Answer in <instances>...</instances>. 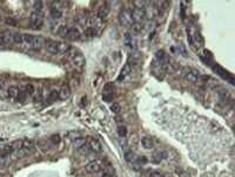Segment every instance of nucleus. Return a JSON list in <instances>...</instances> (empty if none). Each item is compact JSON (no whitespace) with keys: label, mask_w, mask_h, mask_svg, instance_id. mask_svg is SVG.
<instances>
[{"label":"nucleus","mask_w":235,"mask_h":177,"mask_svg":"<svg viewBox=\"0 0 235 177\" xmlns=\"http://www.w3.org/2000/svg\"><path fill=\"white\" fill-rule=\"evenodd\" d=\"M45 43V40L41 37L32 35V34H24V43L21 47L26 49H39Z\"/></svg>","instance_id":"obj_1"},{"label":"nucleus","mask_w":235,"mask_h":177,"mask_svg":"<svg viewBox=\"0 0 235 177\" xmlns=\"http://www.w3.org/2000/svg\"><path fill=\"white\" fill-rule=\"evenodd\" d=\"M182 76L186 81L191 82V83H195L200 80L201 74L199 71H196L194 68H185L182 71Z\"/></svg>","instance_id":"obj_2"},{"label":"nucleus","mask_w":235,"mask_h":177,"mask_svg":"<svg viewBox=\"0 0 235 177\" xmlns=\"http://www.w3.org/2000/svg\"><path fill=\"white\" fill-rule=\"evenodd\" d=\"M31 27L33 29H40L44 25V18H42V14L41 13H38V12H33L31 14Z\"/></svg>","instance_id":"obj_3"},{"label":"nucleus","mask_w":235,"mask_h":177,"mask_svg":"<svg viewBox=\"0 0 235 177\" xmlns=\"http://www.w3.org/2000/svg\"><path fill=\"white\" fill-rule=\"evenodd\" d=\"M85 169L89 174H97V172L101 171L102 165H101V162L99 160H94V161H91V162L88 163L87 165L85 167Z\"/></svg>","instance_id":"obj_4"},{"label":"nucleus","mask_w":235,"mask_h":177,"mask_svg":"<svg viewBox=\"0 0 235 177\" xmlns=\"http://www.w3.org/2000/svg\"><path fill=\"white\" fill-rule=\"evenodd\" d=\"M119 20H120V24L125 26V27H128L132 25V15H131V12L129 11H122L120 13V17H119Z\"/></svg>","instance_id":"obj_5"},{"label":"nucleus","mask_w":235,"mask_h":177,"mask_svg":"<svg viewBox=\"0 0 235 177\" xmlns=\"http://www.w3.org/2000/svg\"><path fill=\"white\" fill-rule=\"evenodd\" d=\"M131 15H132V19L134 20V22H140V24H141V21L145 19V17H146V13H145L143 8H138V7H135V8L131 12Z\"/></svg>","instance_id":"obj_6"},{"label":"nucleus","mask_w":235,"mask_h":177,"mask_svg":"<svg viewBox=\"0 0 235 177\" xmlns=\"http://www.w3.org/2000/svg\"><path fill=\"white\" fill-rule=\"evenodd\" d=\"M59 2H52V7L49 8V14L54 20H58L62 17V11L60 7H58Z\"/></svg>","instance_id":"obj_7"},{"label":"nucleus","mask_w":235,"mask_h":177,"mask_svg":"<svg viewBox=\"0 0 235 177\" xmlns=\"http://www.w3.org/2000/svg\"><path fill=\"white\" fill-rule=\"evenodd\" d=\"M80 37V31L77 27H67L65 32L64 38L71 39V40H77Z\"/></svg>","instance_id":"obj_8"},{"label":"nucleus","mask_w":235,"mask_h":177,"mask_svg":"<svg viewBox=\"0 0 235 177\" xmlns=\"http://www.w3.org/2000/svg\"><path fill=\"white\" fill-rule=\"evenodd\" d=\"M213 69H214V71H215V72L218 73V74H219L220 76H222L223 79H226L227 81H229L232 85H234V80H233V76H232V75H230L228 72H226L223 68L219 67V66H215V67L213 68Z\"/></svg>","instance_id":"obj_9"},{"label":"nucleus","mask_w":235,"mask_h":177,"mask_svg":"<svg viewBox=\"0 0 235 177\" xmlns=\"http://www.w3.org/2000/svg\"><path fill=\"white\" fill-rule=\"evenodd\" d=\"M87 144L89 145V148H91V150H92V153H95V154H99L101 153V144L99 143L98 140L95 139H88V142Z\"/></svg>","instance_id":"obj_10"},{"label":"nucleus","mask_w":235,"mask_h":177,"mask_svg":"<svg viewBox=\"0 0 235 177\" xmlns=\"http://www.w3.org/2000/svg\"><path fill=\"white\" fill-rule=\"evenodd\" d=\"M44 45L47 52L52 53V54H58V42H57V41L47 40V41H45Z\"/></svg>","instance_id":"obj_11"},{"label":"nucleus","mask_w":235,"mask_h":177,"mask_svg":"<svg viewBox=\"0 0 235 177\" xmlns=\"http://www.w3.org/2000/svg\"><path fill=\"white\" fill-rule=\"evenodd\" d=\"M85 57L81 55V54H77L75 55V57H74L73 60H72V63H73V66L75 68H82L83 66H85Z\"/></svg>","instance_id":"obj_12"},{"label":"nucleus","mask_w":235,"mask_h":177,"mask_svg":"<svg viewBox=\"0 0 235 177\" xmlns=\"http://www.w3.org/2000/svg\"><path fill=\"white\" fill-rule=\"evenodd\" d=\"M131 72H132V66H131L129 63H126V65L122 67V69H121V72H120V75H119V77H118V80H119V81L123 80L125 77L128 76V75L131 74Z\"/></svg>","instance_id":"obj_13"},{"label":"nucleus","mask_w":235,"mask_h":177,"mask_svg":"<svg viewBox=\"0 0 235 177\" xmlns=\"http://www.w3.org/2000/svg\"><path fill=\"white\" fill-rule=\"evenodd\" d=\"M19 94H20V89L18 87L11 86L10 88L7 89V95H8V97H10L11 100H17Z\"/></svg>","instance_id":"obj_14"},{"label":"nucleus","mask_w":235,"mask_h":177,"mask_svg":"<svg viewBox=\"0 0 235 177\" xmlns=\"http://www.w3.org/2000/svg\"><path fill=\"white\" fill-rule=\"evenodd\" d=\"M89 27H92V28H94L95 31L97 29H100L101 28V26H102V20L99 19L98 17L95 15V17H92V18H89Z\"/></svg>","instance_id":"obj_15"},{"label":"nucleus","mask_w":235,"mask_h":177,"mask_svg":"<svg viewBox=\"0 0 235 177\" xmlns=\"http://www.w3.org/2000/svg\"><path fill=\"white\" fill-rule=\"evenodd\" d=\"M58 95H59V99H61V100H67L69 96H71V89H69V87L62 86L61 89L59 91Z\"/></svg>","instance_id":"obj_16"},{"label":"nucleus","mask_w":235,"mask_h":177,"mask_svg":"<svg viewBox=\"0 0 235 177\" xmlns=\"http://www.w3.org/2000/svg\"><path fill=\"white\" fill-rule=\"evenodd\" d=\"M108 14H109V7H108L107 5H103V6H101V7H99L98 12H97V17L101 20L105 19V18H107Z\"/></svg>","instance_id":"obj_17"},{"label":"nucleus","mask_w":235,"mask_h":177,"mask_svg":"<svg viewBox=\"0 0 235 177\" xmlns=\"http://www.w3.org/2000/svg\"><path fill=\"white\" fill-rule=\"evenodd\" d=\"M72 48V46L67 42H58V54H62L65 55L66 53H68V51Z\"/></svg>","instance_id":"obj_18"},{"label":"nucleus","mask_w":235,"mask_h":177,"mask_svg":"<svg viewBox=\"0 0 235 177\" xmlns=\"http://www.w3.org/2000/svg\"><path fill=\"white\" fill-rule=\"evenodd\" d=\"M141 144L145 149H153V147H154L153 140L151 139V137H147V136L141 140Z\"/></svg>","instance_id":"obj_19"},{"label":"nucleus","mask_w":235,"mask_h":177,"mask_svg":"<svg viewBox=\"0 0 235 177\" xmlns=\"http://www.w3.org/2000/svg\"><path fill=\"white\" fill-rule=\"evenodd\" d=\"M166 153L165 151H155V153L153 154V162H155V163H159L160 161H162L163 158H166Z\"/></svg>","instance_id":"obj_20"},{"label":"nucleus","mask_w":235,"mask_h":177,"mask_svg":"<svg viewBox=\"0 0 235 177\" xmlns=\"http://www.w3.org/2000/svg\"><path fill=\"white\" fill-rule=\"evenodd\" d=\"M97 34H98V32H97L94 28H92V27H87V28L85 29V32H83V37L87 38V39H93L97 37Z\"/></svg>","instance_id":"obj_21"},{"label":"nucleus","mask_w":235,"mask_h":177,"mask_svg":"<svg viewBox=\"0 0 235 177\" xmlns=\"http://www.w3.org/2000/svg\"><path fill=\"white\" fill-rule=\"evenodd\" d=\"M113 89H114V85H113L112 82L106 83L105 87H103V95H112Z\"/></svg>","instance_id":"obj_22"},{"label":"nucleus","mask_w":235,"mask_h":177,"mask_svg":"<svg viewBox=\"0 0 235 177\" xmlns=\"http://www.w3.org/2000/svg\"><path fill=\"white\" fill-rule=\"evenodd\" d=\"M131 31H132L134 34L140 33L142 31V24H140V22H133V24L131 25Z\"/></svg>","instance_id":"obj_23"},{"label":"nucleus","mask_w":235,"mask_h":177,"mask_svg":"<svg viewBox=\"0 0 235 177\" xmlns=\"http://www.w3.org/2000/svg\"><path fill=\"white\" fill-rule=\"evenodd\" d=\"M85 143H86V142H85V139H82L81 136H80V137H78V139L73 140V147L75 149H79L80 147H82Z\"/></svg>","instance_id":"obj_24"},{"label":"nucleus","mask_w":235,"mask_h":177,"mask_svg":"<svg viewBox=\"0 0 235 177\" xmlns=\"http://www.w3.org/2000/svg\"><path fill=\"white\" fill-rule=\"evenodd\" d=\"M78 150L82 154V155H89V154L92 153V150H91V148H89V145H88L87 143H85L82 147H80Z\"/></svg>","instance_id":"obj_25"},{"label":"nucleus","mask_w":235,"mask_h":177,"mask_svg":"<svg viewBox=\"0 0 235 177\" xmlns=\"http://www.w3.org/2000/svg\"><path fill=\"white\" fill-rule=\"evenodd\" d=\"M78 54V52H77V49H74V48H71L68 51V53H66L65 55H66V59L67 60H69V61H72L74 57H75V55Z\"/></svg>","instance_id":"obj_26"},{"label":"nucleus","mask_w":235,"mask_h":177,"mask_svg":"<svg viewBox=\"0 0 235 177\" xmlns=\"http://www.w3.org/2000/svg\"><path fill=\"white\" fill-rule=\"evenodd\" d=\"M34 145V142H33V140H24V141H21V148H27V149H31L32 147Z\"/></svg>","instance_id":"obj_27"},{"label":"nucleus","mask_w":235,"mask_h":177,"mask_svg":"<svg viewBox=\"0 0 235 177\" xmlns=\"http://www.w3.org/2000/svg\"><path fill=\"white\" fill-rule=\"evenodd\" d=\"M111 110H112L114 114H119L121 111V106L119 105L118 102H113L111 105Z\"/></svg>","instance_id":"obj_28"},{"label":"nucleus","mask_w":235,"mask_h":177,"mask_svg":"<svg viewBox=\"0 0 235 177\" xmlns=\"http://www.w3.org/2000/svg\"><path fill=\"white\" fill-rule=\"evenodd\" d=\"M113 174H114V169H112V168H105L102 172V177H113Z\"/></svg>","instance_id":"obj_29"},{"label":"nucleus","mask_w":235,"mask_h":177,"mask_svg":"<svg viewBox=\"0 0 235 177\" xmlns=\"http://www.w3.org/2000/svg\"><path fill=\"white\" fill-rule=\"evenodd\" d=\"M118 133H119V136H120L121 139H125V137H126V134H127L126 128H125L123 125H120V127L118 128Z\"/></svg>","instance_id":"obj_30"},{"label":"nucleus","mask_w":235,"mask_h":177,"mask_svg":"<svg viewBox=\"0 0 235 177\" xmlns=\"http://www.w3.org/2000/svg\"><path fill=\"white\" fill-rule=\"evenodd\" d=\"M134 154L131 151V150H128V151H125V160L127 161V162H131V161H134Z\"/></svg>","instance_id":"obj_31"},{"label":"nucleus","mask_w":235,"mask_h":177,"mask_svg":"<svg viewBox=\"0 0 235 177\" xmlns=\"http://www.w3.org/2000/svg\"><path fill=\"white\" fill-rule=\"evenodd\" d=\"M42 6L44 4L41 1H38V2H34V12H38V13H41L42 11Z\"/></svg>","instance_id":"obj_32"},{"label":"nucleus","mask_w":235,"mask_h":177,"mask_svg":"<svg viewBox=\"0 0 235 177\" xmlns=\"http://www.w3.org/2000/svg\"><path fill=\"white\" fill-rule=\"evenodd\" d=\"M81 135L79 134V133H74V131H72V133H69L68 134V137L71 140H75V139H78V137H80Z\"/></svg>","instance_id":"obj_33"},{"label":"nucleus","mask_w":235,"mask_h":177,"mask_svg":"<svg viewBox=\"0 0 235 177\" xmlns=\"http://www.w3.org/2000/svg\"><path fill=\"white\" fill-rule=\"evenodd\" d=\"M51 139H52V142H53V143H59V142H60V136H59V135H53Z\"/></svg>","instance_id":"obj_34"},{"label":"nucleus","mask_w":235,"mask_h":177,"mask_svg":"<svg viewBox=\"0 0 235 177\" xmlns=\"http://www.w3.org/2000/svg\"><path fill=\"white\" fill-rule=\"evenodd\" d=\"M134 4H135V5H137V6H139L138 8H142V6L145 5V2H142V1H135Z\"/></svg>","instance_id":"obj_35"},{"label":"nucleus","mask_w":235,"mask_h":177,"mask_svg":"<svg viewBox=\"0 0 235 177\" xmlns=\"http://www.w3.org/2000/svg\"><path fill=\"white\" fill-rule=\"evenodd\" d=\"M6 24L13 25V26H14V25H15V21H14V20H12V19H6Z\"/></svg>","instance_id":"obj_36"},{"label":"nucleus","mask_w":235,"mask_h":177,"mask_svg":"<svg viewBox=\"0 0 235 177\" xmlns=\"http://www.w3.org/2000/svg\"><path fill=\"white\" fill-rule=\"evenodd\" d=\"M152 177H162V175H160V174H153Z\"/></svg>","instance_id":"obj_37"}]
</instances>
